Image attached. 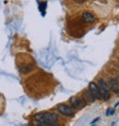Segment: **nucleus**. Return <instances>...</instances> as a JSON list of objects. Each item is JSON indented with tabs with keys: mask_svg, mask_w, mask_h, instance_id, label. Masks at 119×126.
<instances>
[{
	"mask_svg": "<svg viewBox=\"0 0 119 126\" xmlns=\"http://www.w3.org/2000/svg\"><path fill=\"white\" fill-rule=\"evenodd\" d=\"M35 119L38 122L41 123H47V124H57L59 121V118L56 114L51 112H41L35 115Z\"/></svg>",
	"mask_w": 119,
	"mask_h": 126,
	"instance_id": "1",
	"label": "nucleus"
},
{
	"mask_svg": "<svg viewBox=\"0 0 119 126\" xmlns=\"http://www.w3.org/2000/svg\"><path fill=\"white\" fill-rule=\"evenodd\" d=\"M98 89H99V93H100V98H102L103 100H107L110 97V91H109V87L108 84L105 82L104 79H100L98 80Z\"/></svg>",
	"mask_w": 119,
	"mask_h": 126,
	"instance_id": "2",
	"label": "nucleus"
},
{
	"mask_svg": "<svg viewBox=\"0 0 119 126\" xmlns=\"http://www.w3.org/2000/svg\"><path fill=\"white\" fill-rule=\"evenodd\" d=\"M58 110L61 112L62 114L67 115V116H74V109L71 106L66 105V104H60V105H58Z\"/></svg>",
	"mask_w": 119,
	"mask_h": 126,
	"instance_id": "3",
	"label": "nucleus"
},
{
	"mask_svg": "<svg viewBox=\"0 0 119 126\" xmlns=\"http://www.w3.org/2000/svg\"><path fill=\"white\" fill-rule=\"evenodd\" d=\"M88 89L92 95L94 96V98H100V93H99V89L96 83L94 82H90L88 84Z\"/></svg>",
	"mask_w": 119,
	"mask_h": 126,
	"instance_id": "4",
	"label": "nucleus"
},
{
	"mask_svg": "<svg viewBox=\"0 0 119 126\" xmlns=\"http://www.w3.org/2000/svg\"><path fill=\"white\" fill-rule=\"evenodd\" d=\"M82 20L85 23H93V22H95L96 18H95V16L91 12L85 11V12L82 13Z\"/></svg>",
	"mask_w": 119,
	"mask_h": 126,
	"instance_id": "5",
	"label": "nucleus"
},
{
	"mask_svg": "<svg viewBox=\"0 0 119 126\" xmlns=\"http://www.w3.org/2000/svg\"><path fill=\"white\" fill-rule=\"evenodd\" d=\"M108 87L111 89V91L118 93V79H110Z\"/></svg>",
	"mask_w": 119,
	"mask_h": 126,
	"instance_id": "6",
	"label": "nucleus"
},
{
	"mask_svg": "<svg viewBox=\"0 0 119 126\" xmlns=\"http://www.w3.org/2000/svg\"><path fill=\"white\" fill-rule=\"evenodd\" d=\"M72 105L74 108H79L85 105V100L83 98H76L74 101H72Z\"/></svg>",
	"mask_w": 119,
	"mask_h": 126,
	"instance_id": "7",
	"label": "nucleus"
},
{
	"mask_svg": "<svg viewBox=\"0 0 119 126\" xmlns=\"http://www.w3.org/2000/svg\"><path fill=\"white\" fill-rule=\"evenodd\" d=\"M32 70H33V67L32 66H22L20 68V72L22 74H27L29 72H31Z\"/></svg>",
	"mask_w": 119,
	"mask_h": 126,
	"instance_id": "8",
	"label": "nucleus"
},
{
	"mask_svg": "<svg viewBox=\"0 0 119 126\" xmlns=\"http://www.w3.org/2000/svg\"><path fill=\"white\" fill-rule=\"evenodd\" d=\"M85 95H86V97L88 98V100H89V101H90V102H93V101L95 100L94 96H93V95H92V94H91L90 92H89V91H88V92H87V93L85 94Z\"/></svg>",
	"mask_w": 119,
	"mask_h": 126,
	"instance_id": "9",
	"label": "nucleus"
},
{
	"mask_svg": "<svg viewBox=\"0 0 119 126\" xmlns=\"http://www.w3.org/2000/svg\"><path fill=\"white\" fill-rule=\"evenodd\" d=\"M35 126H60L58 124H47V123H41V122H38L35 124Z\"/></svg>",
	"mask_w": 119,
	"mask_h": 126,
	"instance_id": "10",
	"label": "nucleus"
},
{
	"mask_svg": "<svg viewBox=\"0 0 119 126\" xmlns=\"http://www.w3.org/2000/svg\"><path fill=\"white\" fill-rule=\"evenodd\" d=\"M99 120H100V117H96L95 119H93V120L91 121V123H90V125H94V124H95V123H96L97 121H99Z\"/></svg>",
	"mask_w": 119,
	"mask_h": 126,
	"instance_id": "11",
	"label": "nucleus"
},
{
	"mask_svg": "<svg viewBox=\"0 0 119 126\" xmlns=\"http://www.w3.org/2000/svg\"><path fill=\"white\" fill-rule=\"evenodd\" d=\"M114 112H115V109H111V108H110V114H109V115H113Z\"/></svg>",
	"mask_w": 119,
	"mask_h": 126,
	"instance_id": "12",
	"label": "nucleus"
},
{
	"mask_svg": "<svg viewBox=\"0 0 119 126\" xmlns=\"http://www.w3.org/2000/svg\"><path fill=\"white\" fill-rule=\"evenodd\" d=\"M109 114H110V108L107 109V111H106V116H109Z\"/></svg>",
	"mask_w": 119,
	"mask_h": 126,
	"instance_id": "13",
	"label": "nucleus"
},
{
	"mask_svg": "<svg viewBox=\"0 0 119 126\" xmlns=\"http://www.w3.org/2000/svg\"><path fill=\"white\" fill-rule=\"evenodd\" d=\"M91 126H95V125H91Z\"/></svg>",
	"mask_w": 119,
	"mask_h": 126,
	"instance_id": "14",
	"label": "nucleus"
}]
</instances>
